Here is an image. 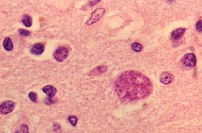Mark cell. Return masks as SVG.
<instances>
[{
	"label": "cell",
	"mask_w": 202,
	"mask_h": 133,
	"mask_svg": "<svg viewBox=\"0 0 202 133\" xmlns=\"http://www.w3.org/2000/svg\"><path fill=\"white\" fill-rule=\"evenodd\" d=\"M115 90L119 98L127 103L148 97L153 91V85L143 74L136 71H127L116 79Z\"/></svg>",
	"instance_id": "cell-1"
},
{
	"label": "cell",
	"mask_w": 202,
	"mask_h": 133,
	"mask_svg": "<svg viewBox=\"0 0 202 133\" xmlns=\"http://www.w3.org/2000/svg\"><path fill=\"white\" fill-rule=\"evenodd\" d=\"M105 12V9L102 8H99L92 12L90 19L86 22V24L88 25H91L92 24L98 22L103 16Z\"/></svg>",
	"instance_id": "cell-2"
},
{
	"label": "cell",
	"mask_w": 202,
	"mask_h": 133,
	"mask_svg": "<svg viewBox=\"0 0 202 133\" xmlns=\"http://www.w3.org/2000/svg\"><path fill=\"white\" fill-rule=\"evenodd\" d=\"M69 50L65 47H59L54 53V57L57 62H63L67 58Z\"/></svg>",
	"instance_id": "cell-3"
},
{
	"label": "cell",
	"mask_w": 202,
	"mask_h": 133,
	"mask_svg": "<svg viewBox=\"0 0 202 133\" xmlns=\"http://www.w3.org/2000/svg\"><path fill=\"white\" fill-rule=\"evenodd\" d=\"M42 91L47 96L46 99V102H47V103L46 104L49 105L53 103V98L57 92V89L52 85H46L43 88Z\"/></svg>",
	"instance_id": "cell-4"
},
{
	"label": "cell",
	"mask_w": 202,
	"mask_h": 133,
	"mask_svg": "<svg viewBox=\"0 0 202 133\" xmlns=\"http://www.w3.org/2000/svg\"><path fill=\"white\" fill-rule=\"evenodd\" d=\"M15 104L12 101H5L0 104V113L3 115L8 114L14 110Z\"/></svg>",
	"instance_id": "cell-5"
},
{
	"label": "cell",
	"mask_w": 202,
	"mask_h": 133,
	"mask_svg": "<svg viewBox=\"0 0 202 133\" xmlns=\"http://www.w3.org/2000/svg\"><path fill=\"white\" fill-rule=\"evenodd\" d=\"M181 62L182 64L185 66L194 67L196 66V59L194 54L188 53L182 57Z\"/></svg>",
	"instance_id": "cell-6"
},
{
	"label": "cell",
	"mask_w": 202,
	"mask_h": 133,
	"mask_svg": "<svg viewBox=\"0 0 202 133\" xmlns=\"http://www.w3.org/2000/svg\"><path fill=\"white\" fill-rule=\"evenodd\" d=\"M173 79L174 76L173 75V74L169 72L166 71L162 72L159 76L160 82L164 85L170 84L173 81Z\"/></svg>",
	"instance_id": "cell-7"
},
{
	"label": "cell",
	"mask_w": 202,
	"mask_h": 133,
	"mask_svg": "<svg viewBox=\"0 0 202 133\" xmlns=\"http://www.w3.org/2000/svg\"><path fill=\"white\" fill-rule=\"evenodd\" d=\"M45 50V46L42 44H36L32 46L30 49V52L34 55H40Z\"/></svg>",
	"instance_id": "cell-8"
},
{
	"label": "cell",
	"mask_w": 202,
	"mask_h": 133,
	"mask_svg": "<svg viewBox=\"0 0 202 133\" xmlns=\"http://www.w3.org/2000/svg\"><path fill=\"white\" fill-rule=\"evenodd\" d=\"M185 28L184 27H180L173 30L171 33L172 38L175 40H178L180 39L185 34Z\"/></svg>",
	"instance_id": "cell-9"
},
{
	"label": "cell",
	"mask_w": 202,
	"mask_h": 133,
	"mask_svg": "<svg viewBox=\"0 0 202 133\" xmlns=\"http://www.w3.org/2000/svg\"><path fill=\"white\" fill-rule=\"evenodd\" d=\"M108 69L107 66H98L95 68H94L93 70H92L90 72V75H99L101 74H103Z\"/></svg>",
	"instance_id": "cell-10"
},
{
	"label": "cell",
	"mask_w": 202,
	"mask_h": 133,
	"mask_svg": "<svg viewBox=\"0 0 202 133\" xmlns=\"http://www.w3.org/2000/svg\"><path fill=\"white\" fill-rule=\"evenodd\" d=\"M3 46H4V48L6 51H8V52L13 49V45L11 39L9 37H6V38L4 39L3 41Z\"/></svg>",
	"instance_id": "cell-11"
},
{
	"label": "cell",
	"mask_w": 202,
	"mask_h": 133,
	"mask_svg": "<svg viewBox=\"0 0 202 133\" xmlns=\"http://www.w3.org/2000/svg\"><path fill=\"white\" fill-rule=\"evenodd\" d=\"M23 24L27 27H30L32 24V18L28 15H24L22 20Z\"/></svg>",
	"instance_id": "cell-12"
},
{
	"label": "cell",
	"mask_w": 202,
	"mask_h": 133,
	"mask_svg": "<svg viewBox=\"0 0 202 133\" xmlns=\"http://www.w3.org/2000/svg\"><path fill=\"white\" fill-rule=\"evenodd\" d=\"M131 48L134 51H135L136 52H140L142 50L143 46H141V45L139 43L135 42L131 45Z\"/></svg>",
	"instance_id": "cell-13"
},
{
	"label": "cell",
	"mask_w": 202,
	"mask_h": 133,
	"mask_svg": "<svg viewBox=\"0 0 202 133\" xmlns=\"http://www.w3.org/2000/svg\"><path fill=\"white\" fill-rule=\"evenodd\" d=\"M68 120H69V122H70V123L73 126H75L77 124V117L76 116H69L68 117Z\"/></svg>",
	"instance_id": "cell-14"
},
{
	"label": "cell",
	"mask_w": 202,
	"mask_h": 133,
	"mask_svg": "<svg viewBox=\"0 0 202 133\" xmlns=\"http://www.w3.org/2000/svg\"><path fill=\"white\" fill-rule=\"evenodd\" d=\"M28 97L30 98V99L33 101V102H37V98H38V96L37 94L34 91H31L30 93H29L28 94Z\"/></svg>",
	"instance_id": "cell-15"
},
{
	"label": "cell",
	"mask_w": 202,
	"mask_h": 133,
	"mask_svg": "<svg viewBox=\"0 0 202 133\" xmlns=\"http://www.w3.org/2000/svg\"><path fill=\"white\" fill-rule=\"evenodd\" d=\"M19 33L21 35L24 36V37H27L30 35V33L28 30H26L24 29H19Z\"/></svg>",
	"instance_id": "cell-16"
},
{
	"label": "cell",
	"mask_w": 202,
	"mask_h": 133,
	"mask_svg": "<svg viewBox=\"0 0 202 133\" xmlns=\"http://www.w3.org/2000/svg\"><path fill=\"white\" fill-rule=\"evenodd\" d=\"M202 19H201L200 21H199L197 22L196 24V30H197V31H198V32H200V33L202 32Z\"/></svg>",
	"instance_id": "cell-17"
},
{
	"label": "cell",
	"mask_w": 202,
	"mask_h": 133,
	"mask_svg": "<svg viewBox=\"0 0 202 133\" xmlns=\"http://www.w3.org/2000/svg\"><path fill=\"white\" fill-rule=\"evenodd\" d=\"M21 129L22 130L23 133H29V129L28 126L26 125H23L21 126Z\"/></svg>",
	"instance_id": "cell-18"
},
{
	"label": "cell",
	"mask_w": 202,
	"mask_h": 133,
	"mask_svg": "<svg viewBox=\"0 0 202 133\" xmlns=\"http://www.w3.org/2000/svg\"><path fill=\"white\" fill-rule=\"evenodd\" d=\"M15 133H19V131H16V132H15Z\"/></svg>",
	"instance_id": "cell-19"
}]
</instances>
